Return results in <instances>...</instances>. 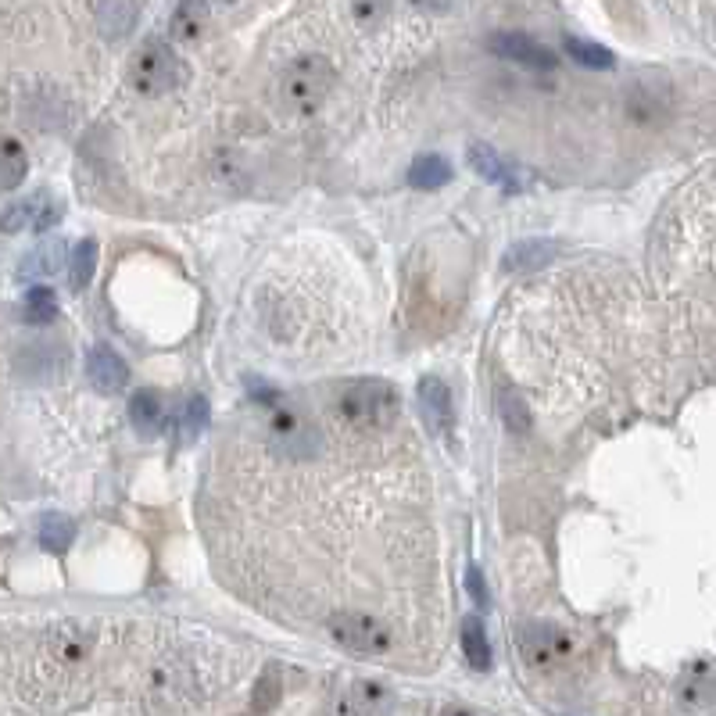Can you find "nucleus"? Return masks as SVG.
<instances>
[{"label":"nucleus","instance_id":"1","mask_svg":"<svg viewBox=\"0 0 716 716\" xmlns=\"http://www.w3.org/2000/svg\"><path fill=\"white\" fill-rule=\"evenodd\" d=\"M337 412H341L344 427L355 430V434H384L398 423L401 398L387 380L366 376V380H355V384L344 387Z\"/></svg>","mask_w":716,"mask_h":716},{"label":"nucleus","instance_id":"3","mask_svg":"<svg viewBox=\"0 0 716 716\" xmlns=\"http://www.w3.org/2000/svg\"><path fill=\"white\" fill-rule=\"evenodd\" d=\"M129 83L144 97H162L183 83V65L165 40H147L129 61Z\"/></svg>","mask_w":716,"mask_h":716},{"label":"nucleus","instance_id":"19","mask_svg":"<svg viewBox=\"0 0 716 716\" xmlns=\"http://www.w3.org/2000/svg\"><path fill=\"white\" fill-rule=\"evenodd\" d=\"M61 258H65V244H43V248H36L33 255L22 258V265H18V280H33V276H51L58 273Z\"/></svg>","mask_w":716,"mask_h":716},{"label":"nucleus","instance_id":"24","mask_svg":"<svg viewBox=\"0 0 716 716\" xmlns=\"http://www.w3.org/2000/svg\"><path fill=\"white\" fill-rule=\"evenodd\" d=\"M29 172V158L26 151L18 147L15 137L4 140V190H15Z\"/></svg>","mask_w":716,"mask_h":716},{"label":"nucleus","instance_id":"5","mask_svg":"<svg viewBox=\"0 0 716 716\" xmlns=\"http://www.w3.org/2000/svg\"><path fill=\"white\" fill-rule=\"evenodd\" d=\"M487 51L498 54L502 61H516L523 69H537V72L555 69V54L548 51V47H541V43L527 33H495L487 40Z\"/></svg>","mask_w":716,"mask_h":716},{"label":"nucleus","instance_id":"10","mask_svg":"<svg viewBox=\"0 0 716 716\" xmlns=\"http://www.w3.org/2000/svg\"><path fill=\"white\" fill-rule=\"evenodd\" d=\"M466 158H469V169L477 172V176H484L487 183H498V187H502L505 194H516V190L523 187L520 176H516V172L509 169V162H505V158L495 151V147H487V144H469Z\"/></svg>","mask_w":716,"mask_h":716},{"label":"nucleus","instance_id":"22","mask_svg":"<svg viewBox=\"0 0 716 716\" xmlns=\"http://www.w3.org/2000/svg\"><path fill=\"white\" fill-rule=\"evenodd\" d=\"M498 416H502V423L512 430V434H527L530 430L527 401L512 391V387H498Z\"/></svg>","mask_w":716,"mask_h":716},{"label":"nucleus","instance_id":"4","mask_svg":"<svg viewBox=\"0 0 716 716\" xmlns=\"http://www.w3.org/2000/svg\"><path fill=\"white\" fill-rule=\"evenodd\" d=\"M330 634L337 638V645H344L355 656H384L387 648H391V631H387L384 623L369 613H355V609L333 613Z\"/></svg>","mask_w":716,"mask_h":716},{"label":"nucleus","instance_id":"14","mask_svg":"<svg viewBox=\"0 0 716 716\" xmlns=\"http://www.w3.org/2000/svg\"><path fill=\"white\" fill-rule=\"evenodd\" d=\"M559 255V244L555 240H520V244H512L509 251H505V269L509 273H534V269H541V265H548L552 258Z\"/></svg>","mask_w":716,"mask_h":716},{"label":"nucleus","instance_id":"21","mask_svg":"<svg viewBox=\"0 0 716 716\" xmlns=\"http://www.w3.org/2000/svg\"><path fill=\"white\" fill-rule=\"evenodd\" d=\"M72 541H76V523H72L69 516H58V512L43 516L40 520V545L47 548V552H65Z\"/></svg>","mask_w":716,"mask_h":716},{"label":"nucleus","instance_id":"6","mask_svg":"<svg viewBox=\"0 0 716 716\" xmlns=\"http://www.w3.org/2000/svg\"><path fill=\"white\" fill-rule=\"evenodd\" d=\"M58 219H61V205L47 190H40V194L26 197V201H18V205H11L8 212H4V230L15 233L22 230V226H29V230L36 233H47L51 226H58Z\"/></svg>","mask_w":716,"mask_h":716},{"label":"nucleus","instance_id":"8","mask_svg":"<svg viewBox=\"0 0 716 716\" xmlns=\"http://www.w3.org/2000/svg\"><path fill=\"white\" fill-rule=\"evenodd\" d=\"M520 648L530 666H552L570 656V638L555 627H545V623H530L520 638Z\"/></svg>","mask_w":716,"mask_h":716},{"label":"nucleus","instance_id":"9","mask_svg":"<svg viewBox=\"0 0 716 716\" xmlns=\"http://www.w3.org/2000/svg\"><path fill=\"white\" fill-rule=\"evenodd\" d=\"M419 405L427 412V423L434 434H452L455 427V405H452V391L444 384L441 376H423L419 380Z\"/></svg>","mask_w":716,"mask_h":716},{"label":"nucleus","instance_id":"16","mask_svg":"<svg viewBox=\"0 0 716 716\" xmlns=\"http://www.w3.org/2000/svg\"><path fill=\"white\" fill-rule=\"evenodd\" d=\"M208 26V0H179L172 11V36L176 40H197Z\"/></svg>","mask_w":716,"mask_h":716},{"label":"nucleus","instance_id":"13","mask_svg":"<svg viewBox=\"0 0 716 716\" xmlns=\"http://www.w3.org/2000/svg\"><path fill=\"white\" fill-rule=\"evenodd\" d=\"M129 423L137 427V434L144 437H154L162 434L165 427V398L158 391H137L133 398H129Z\"/></svg>","mask_w":716,"mask_h":716},{"label":"nucleus","instance_id":"18","mask_svg":"<svg viewBox=\"0 0 716 716\" xmlns=\"http://www.w3.org/2000/svg\"><path fill=\"white\" fill-rule=\"evenodd\" d=\"M566 54H570L577 65L584 69H613L616 65V54L602 43H591V40H580V36H566Z\"/></svg>","mask_w":716,"mask_h":716},{"label":"nucleus","instance_id":"23","mask_svg":"<svg viewBox=\"0 0 716 716\" xmlns=\"http://www.w3.org/2000/svg\"><path fill=\"white\" fill-rule=\"evenodd\" d=\"M26 319L29 323H51V319H58V294H54L51 287H29L26 290Z\"/></svg>","mask_w":716,"mask_h":716},{"label":"nucleus","instance_id":"28","mask_svg":"<svg viewBox=\"0 0 716 716\" xmlns=\"http://www.w3.org/2000/svg\"><path fill=\"white\" fill-rule=\"evenodd\" d=\"M387 11V0H355V18L362 22V26H369V22H376V18Z\"/></svg>","mask_w":716,"mask_h":716},{"label":"nucleus","instance_id":"15","mask_svg":"<svg viewBox=\"0 0 716 716\" xmlns=\"http://www.w3.org/2000/svg\"><path fill=\"white\" fill-rule=\"evenodd\" d=\"M452 162L444 158V154H419V158H412L409 165V187L416 190H441L452 183Z\"/></svg>","mask_w":716,"mask_h":716},{"label":"nucleus","instance_id":"17","mask_svg":"<svg viewBox=\"0 0 716 716\" xmlns=\"http://www.w3.org/2000/svg\"><path fill=\"white\" fill-rule=\"evenodd\" d=\"M462 652H466V663L473 670H491V645H487V634H484V623L477 616H466L462 620Z\"/></svg>","mask_w":716,"mask_h":716},{"label":"nucleus","instance_id":"2","mask_svg":"<svg viewBox=\"0 0 716 716\" xmlns=\"http://www.w3.org/2000/svg\"><path fill=\"white\" fill-rule=\"evenodd\" d=\"M333 83H337V72L326 58L319 54H305V58H294L283 69L280 76V97L294 115H316L319 108L330 97Z\"/></svg>","mask_w":716,"mask_h":716},{"label":"nucleus","instance_id":"20","mask_svg":"<svg viewBox=\"0 0 716 716\" xmlns=\"http://www.w3.org/2000/svg\"><path fill=\"white\" fill-rule=\"evenodd\" d=\"M94 273H97V244H94V240H79L76 248H72V258H69V283H72V290H86V287H90Z\"/></svg>","mask_w":716,"mask_h":716},{"label":"nucleus","instance_id":"27","mask_svg":"<svg viewBox=\"0 0 716 716\" xmlns=\"http://www.w3.org/2000/svg\"><path fill=\"white\" fill-rule=\"evenodd\" d=\"M466 588H469V595H473V602H477L480 609H487V602H491V595H487V588H484V573H480L477 566H469V570H466Z\"/></svg>","mask_w":716,"mask_h":716},{"label":"nucleus","instance_id":"7","mask_svg":"<svg viewBox=\"0 0 716 716\" xmlns=\"http://www.w3.org/2000/svg\"><path fill=\"white\" fill-rule=\"evenodd\" d=\"M86 376H90V384L101 394H119L129 384V366L115 348L94 344V348L86 351Z\"/></svg>","mask_w":716,"mask_h":716},{"label":"nucleus","instance_id":"26","mask_svg":"<svg viewBox=\"0 0 716 716\" xmlns=\"http://www.w3.org/2000/svg\"><path fill=\"white\" fill-rule=\"evenodd\" d=\"M276 699H280V670H276V666H269V670L262 674V681H258L255 709H273Z\"/></svg>","mask_w":716,"mask_h":716},{"label":"nucleus","instance_id":"29","mask_svg":"<svg viewBox=\"0 0 716 716\" xmlns=\"http://www.w3.org/2000/svg\"><path fill=\"white\" fill-rule=\"evenodd\" d=\"M416 8H423V11H448L452 8V0H412Z\"/></svg>","mask_w":716,"mask_h":716},{"label":"nucleus","instance_id":"25","mask_svg":"<svg viewBox=\"0 0 716 716\" xmlns=\"http://www.w3.org/2000/svg\"><path fill=\"white\" fill-rule=\"evenodd\" d=\"M208 416H212V409H208V398H190L187 405H183V419H179V430H183V441H194L201 430L208 427Z\"/></svg>","mask_w":716,"mask_h":716},{"label":"nucleus","instance_id":"11","mask_svg":"<svg viewBox=\"0 0 716 716\" xmlns=\"http://www.w3.org/2000/svg\"><path fill=\"white\" fill-rule=\"evenodd\" d=\"M137 15H140L137 0H97V8H94L97 29H101V36H108V40H119V36L133 33Z\"/></svg>","mask_w":716,"mask_h":716},{"label":"nucleus","instance_id":"12","mask_svg":"<svg viewBox=\"0 0 716 716\" xmlns=\"http://www.w3.org/2000/svg\"><path fill=\"white\" fill-rule=\"evenodd\" d=\"M666 101H670V86L663 79H638V86L627 94V111L638 122H652L666 111Z\"/></svg>","mask_w":716,"mask_h":716}]
</instances>
